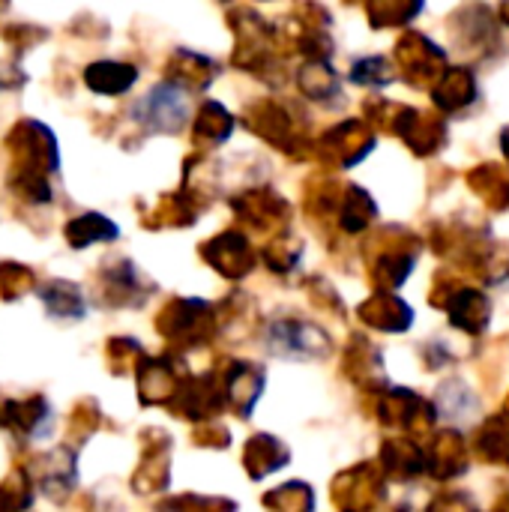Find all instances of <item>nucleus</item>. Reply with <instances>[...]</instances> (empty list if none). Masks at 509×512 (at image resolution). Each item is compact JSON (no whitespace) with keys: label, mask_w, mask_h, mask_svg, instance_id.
Segmentation results:
<instances>
[{"label":"nucleus","mask_w":509,"mask_h":512,"mask_svg":"<svg viewBox=\"0 0 509 512\" xmlns=\"http://www.w3.org/2000/svg\"><path fill=\"white\" fill-rule=\"evenodd\" d=\"M135 117L156 132H174L186 120V99L177 87H156L138 102Z\"/></svg>","instance_id":"obj_1"}]
</instances>
